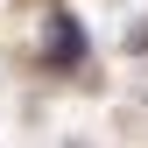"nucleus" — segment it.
Returning a JSON list of instances; mask_svg holds the SVG:
<instances>
[{
  "label": "nucleus",
  "instance_id": "obj_1",
  "mask_svg": "<svg viewBox=\"0 0 148 148\" xmlns=\"http://www.w3.org/2000/svg\"><path fill=\"white\" fill-rule=\"evenodd\" d=\"M78 57H85V28L57 7L49 14V64H78Z\"/></svg>",
  "mask_w": 148,
  "mask_h": 148
}]
</instances>
